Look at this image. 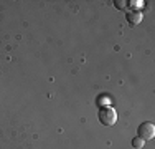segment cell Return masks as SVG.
<instances>
[{
	"label": "cell",
	"mask_w": 155,
	"mask_h": 149,
	"mask_svg": "<svg viewBox=\"0 0 155 149\" xmlns=\"http://www.w3.org/2000/svg\"><path fill=\"white\" fill-rule=\"evenodd\" d=\"M124 5H125V2H116V7H117V9H122Z\"/></svg>",
	"instance_id": "5b68a950"
},
{
	"label": "cell",
	"mask_w": 155,
	"mask_h": 149,
	"mask_svg": "<svg viewBox=\"0 0 155 149\" xmlns=\"http://www.w3.org/2000/svg\"><path fill=\"white\" fill-rule=\"evenodd\" d=\"M127 22L130 25H137V23L142 22V15H140L139 12H130V13L127 15Z\"/></svg>",
	"instance_id": "3957f363"
},
{
	"label": "cell",
	"mask_w": 155,
	"mask_h": 149,
	"mask_svg": "<svg viewBox=\"0 0 155 149\" xmlns=\"http://www.w3.org/2000/svg\"><path fill=\"white\" fill-rule=\"evenodd\" d=\"M153 136H155V126H153V123L145 121V123H142V124L139 126L137 137H140V139H143V141H149V139H152Z\"/></svg>",
	"instance_id": "7a4b0ae2"
},
{
	"label": "cell",
	"mask_w": 155,
	"mask_h": 149,
	"mask_svg": "<svg viewBox=\"0 0 155 149\" xmlns=\"http://www.w3.org/2000/svg\"><path fill=\"white\" fill-rule=\"evenodd\" d=\"M143 144H145V141L140 139V137H134V139H132V146H134L135 149H142Z\"/></svg>",
	"instance_id": "277c9868"
},
{
	"label": "cell",
	"mask_w": 155,
	"mask_h": 149,
	"mask_svg": "<svg viewBox=\"0 0 155 149\" xmlns=\"http://www.w3.org/2000/svg\"><path fill=\"white\" fill-rule=\"evenodd\" d=\"M97 118H99V123L104 126H112L114 123L117 121V113L114 108L110 106H102L97 113Z\"/></svg>",
	"instance_id": "6da1fadb"
}]
</instances>
